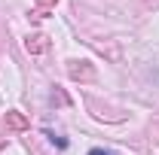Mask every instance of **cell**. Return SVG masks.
Here are the masks:
<instances>
[{"mask_svg": "<svg viewBox=\"0 0 159 155\" xmlns=\"http://www.w3.org/2000/svg\"><path fill=\"white\" fill-rule=\"evenodd\" d=\"M70 76L74 79H95V70L86 61H70Z\"/></svg>", "mask_w": 159, "mask_h": 155, "instance_id": "6da1fadb", "label": "cell"}, {"mask_svg": "<svg viewBox=\"0 0 159 155\" xmlns=\"http://www.w3.org/2000/svg\"><path fill=\"white\" fill-rule=\"evenodd\" d=\"M6 128H12V131H25V128H28V119L12 110V113H6Z\"/></svg>", "mask_w": 159, "mask_h": 155, "instance_id": "7a4b0ae2", "label": "cell"}, {"mask_svg": "<svg viewBox=\"0 0 159 155\" xmlns=\"http://www.w3.org/2000/svg\"><path fill=\"white\" fill-rule=\"evenodd\" d=\"M25 49H28V52H43V49H46V37H43V34H34V37H28Z\"/></svg>", "mask_w": 159, "mask_h": 155, "instance_id": "3957f363", "label": "cell"}, {"mask_svg": "<svg viewBox=\"0 0 159 155\" xmlns=\"http://www.w3.org/2000/svg\"><path fill=\"white\" fill-rule=\"evenodd\" d=\"M55 3H58V0H37V19L43 15V12H49V9H55Z\"/></svg>", "mask_w": 159, "mask_h": 155, "instance_id": "277c9868", "label": "cell"}, {"mask_svg": "<svg viewBox=\"0 0 159 155\" xmlns=\"http://www.w3.org/2000/svg\"><path fill=\"white\" fill-rule=\"evenodd\" d=\"M89 155H113V152H104V149H92Z\"/></svg>", "mask_w": 159, "mask_h": 155, "instance_id": "5b68a950", "label": "cell"}]
</instances>
